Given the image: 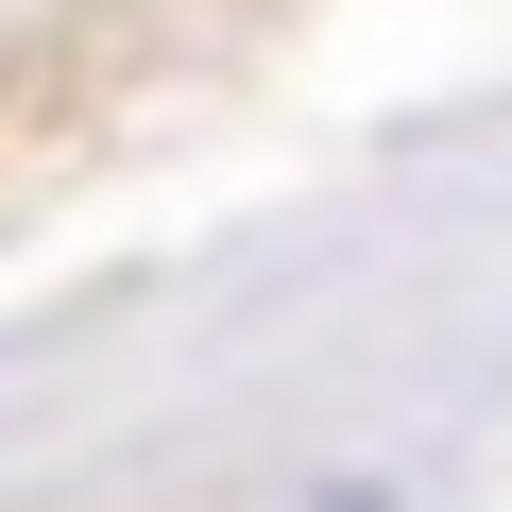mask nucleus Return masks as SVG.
<instances>
[{
  "mask_svg": "<svg viewBox=\"0 0 512 512\" xmlns=\"http://www.w3.org/2000/svg\"><path fill=\"white\" fill-rule=\"evenodd\" d=\"M308 512H376V495H308Z\"/></svg>",
  "mask_w": 512,
  "mask_h": 512,
  "instance_id": "1",
  "label": "nucleus"
}]
</instances>
